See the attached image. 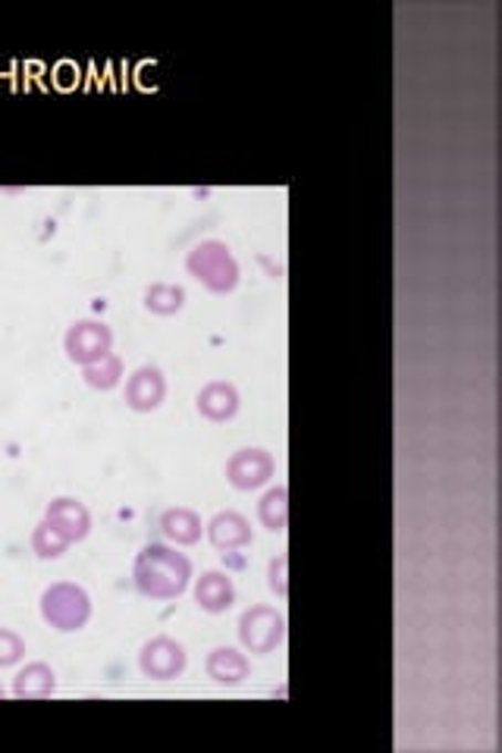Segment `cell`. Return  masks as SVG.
Segmentation results:
<instances>
[{"instance_id":"cell-1","label":"cell","mask_w":502,"mask_h":753,"mask_svg":"<svg viewBox=\"0 0 502 753\" xmlns=\"http://www.w3.org/2000/svg\"><path fill=\"white\" fill-rule=\"evenodd\" d=\"M192 559L176 553L170 543H148L142 546L133 565V584L145 599H179L192 584Z\"/></svg>"},{"instance_id":"cell-2","label":"cell","mask_w":502,"mask_h":753,"mask_svg":"<svg viewBox=\"0 0 502 753\" xmlns=\"http://www.w3.org/2000/svg\"><path fill=\"white\" fill-rule=\"evenodd\" d=\"M186 273L213 295H230L242 280L236 254L220 239H205L192 245V251L186 254Z\"/></svg>"},{"instance_id":"cell-3","label":"cell","mask_w":502,"mask_h":753,"mask_svg":"<svg viewBox=\"0 0 502 753\" xmlns=\"http://www.w3.org/2000/svg\"><path fill=\"white\" fill-rule=\"evenodd\" d=\"M41 618L60 631V635H73L82 631L92 621V597L88 590L76 584V581H54L41 590Z\"/></svg>"},{"instance_id":"cell-4","label":"cell","mask_w":502,"mask_h":753,"mask_svg":"<svg viewBox=\"0 0 502 753\" xmlns=\"http://www.w3.org/2000/svg\"><path fill=\"white\" fill-rule=\"evenodd\" d=\"M239 640L251 657H268L286 640V616L273 606H251L239 616Z\"/></svg>"},{"instance_id":"cell-5","label":"cell","mask_w":502,"mask_h":753,"mask_svg":"<svg viewBox=\"0 0 502 753\" xmlns=\"http://www.w3.org/2000/svg\"><path fill=\"white\" fill-rule=\"evenodd\" d=\"M63 352L73 365L85 367L104 358L107 352H114V330L107 327L104 321L95 317H82L73 327L66 330L63 336Z\"/></svg>"},{"instance_id":"cell-6","label":"cell","mask_w":502,"mask_h":753,"mask_svg":"<svg viewBox=\"0 0 502 753\" xmlns=\"http://www.w3.org/2000/svg\"><path fill=\"white\" fill-rule=\"evenodd\" d=\"M186 666H189V653L170 635H157L138 650V669L151 681H174L186 672Z\"/></svg>"},{"instance_id":"cell-7","label":"cell","mask_w":502,"mask_h":753,"mask_svg":"<svg viewBox=\"0 0 502 753\" xmlns=\"http://www.w3.org/2000/svg\"><path fill=\"white\" fill-rule=\"evenodd\" d=\"M273 474H276V462H273L271 452L261 449V446L239 449V452H232L230 462H227V481L236 490H242V493H251V490L271 483Z\"/></svg>"},{"instance_id":"cell-8","label":"cell","mask_w":502,"mask_h":753,"mask_svg":"<svg viewBox=\"0 0 502 753\" xmlns=\"http://www.w3.org/2000/svg\"><path fill=\"white\" fill-rule=\"evenodd\" d=\"M167 399V377L157 365H142L126 380V406L138 415H151Z\"/></svg>"},{"instance_id":"cell-9","label":"cell","mask_w":502,"mask_h":753,"mask_svg":"<svg viewBox=\"0 0 502 753\" xmlns=\"http://www.w3.org/2000/svg\"><path fill=\"white\" fill-rule=\"evenodd\" d=\"M44 522L54 524L70 543H82L92 534V512H88V505L79 502L76 496H57V500L48 502Z\"/></svg>"},{"instance_id":"cell-10","label":"cell","mask_w":502,"mask_h":753,"mask_svg":"<svg viewBox=\"0 0 502 753\" xmlns=\"http://www.w3.org/2000/svg\"><path fill=\"white\" fill-rule=\"evenodd\" d=\"M195 408L205 421L211 425H227L239 415V389L227 384V380H211L198 389L195 396Z\"/></svg>"},{"instance_id":"cell-11","label":"cell","mask_w":502,"mask_h":753,"mask_svg":"<svg viewBox=\"0 0 502 753\" xmlns=\"http://www.w3.org/2000/svg\"><path fill=\"white\" fill-rule=\"evenodd\" d=\"M195 603H198L201 613L220 616V613L232 609V603H236V584H232L227 572L211 568V572H205L201 578L195 581Z\"/></svg>"},{"instance_id":"cell-12","label":"cell","mask_w":502,"mask_h":753,"mask_svg":"<svg viewBox=\"0 0 502 753\" xmlns=\"http://www.w3.org/2000/svg\"><path fill=\"white\" fill-rule=\"evenodd\" d=\"M205 534H208V541H211L213 550L230 553V550H242V546H249L251 524L242 512H232V509H227V512H217L211 522L205 524Z\"/></svg>"},{"instance_id":"cell-13","label":"cell","mask_w":502,"mask_h":753,"mask_svg":"<svg viewBox=\"0 0 502 753\" xmlns=\"http://www.w3.org/2000/svg\"><path fill=\"white\" fill-rule=\"evenodd\" d=\"M157 527H160V534L174 543V546H195V543L201 541V534H205L201 515H198L195 509H189V505L164 509Z\"/></svg>"},{"instance_id":"cell-14","label":"cell","mask_w":502,"mask_h":753,"mask_svg":"<svg viewBox=\"0 0 502 753\" xmlns=\"http://www.w3.org/2000/svg\"><path fill=\"white\" fill-rule=\"evenodd\" d=\"M57 691V672L48 662H25L20 672L13 676L10 694L17 700H44Z\"/></svg>"},{"instance_id":"cell-15","label":"cell","mask_w":502,"mask_h":753,"mask_svg":"<svg viewBox=\"0 0 502 753\" xmlns=\"http://www.w3.org/2000/svg\"><path fill=\"white\" fill-rule=\"evenodd\" d=\"M205 672H208V678L217 681V684L232 688V684H242V681L251 676V662L249 657H245L242 650H236V647H213L211 653H208V659H205Z\"/></svg>"},{"instance_id":"cell-16","label":"cell","mask_w":502,"mask_h":753,"mask_svg":"<svg viewBox=\"0 0 502 753\" xmlns=\"http://www.w3.org/2000/svg\"><path fill=\"white\" fill-rule=\"evenodd\" d=\"M258 522L264 524L271 534H283L286 524H290V490L280 483V487H271L261 502H258Z\"/></svg>"},{"instance_id":"cell-17","label":"cell","mask_w":502,"mask_h":753,"mask_svg":"<svg viewBox=\"0 0 502 753\" xmlns=\"http://www.w3.org/2000/svg\"><path fill=\"white\" fill-rule=\"evenodd\" d=\"M123 374H126L123 358L114 355V352H107L104 358H97L92 365L82 367V380L92 389H97V393H111V389L119 387L123 384Z\"/></svg>"},{"instance_id":"cell-18","label":"cell","mask_w":502,"mask_h":753,"mask_svg":"<svg viewBox=\"0 0 502 753\" xmlns=\"http://www.w3.org/2000/svg\"><path fill=\"white\" fill-rule=\"evenodd\" d=\"M186 308V290L176 283H151L145 290V311H151L157 317H174Z\"/></svg>"},{"instance_id":"cell-19","label":"cell","mask_w":502,"mask_h":753,"mask_svg":"<svg viewBox=\"0 0 502 753\" xmlns=\"http://www.w3.org/2000/svg\"><path fill=\"white\" fill-rule=\"evenodd\" d=\"M29 543H32V553H35V556H39V559H44V562L63 559V556H66V550L73 546V543H70L66 537H63V534H60L54 524H48L44 519L35 524V531H32Z\"/></svg>"},{"instance_id":"cell-20","label":"cell","mask_w":502,"mask_h":753,"mask_svg":"<svg viewBox=\"0 0 502 753\" xmlns=\"http://www.w3.org/2000/svg\"><path fill=\"white\" fill-rule=\"evenodd\" d=\"M25 657V640L10 631V628H0V669H10L17 666Z\"/></svg>"},{"instance_id":"cell-21","label":"cell","mask_w":502,"mask_h":753,"mask_svg":"<svg viewBox=\"0 0 502 753\" xmlns=\"http://www.w3.org/2000/svg\"><path fill=\"white\" fill-rule=\"evenodd\" d=\"M286 568H290V556H273L271 559V568H268V584H271V590L276 594L280 599H286V594H290V584H286Z\"/></svg>"},{"instance_id":"cell-22","label":"cell","mask_w":502,"mask_h":753,"mask_svg":"<svg viewBox=\"0 0 502 753\" xmlns=\"http://www.w3.org/2000/svg\"><path fill=\"white\" fill-rule=\"evenodd\" d=\"M3 697H7V688H3V684H0V700H3Z\"/></svg>"}]
</instances>
